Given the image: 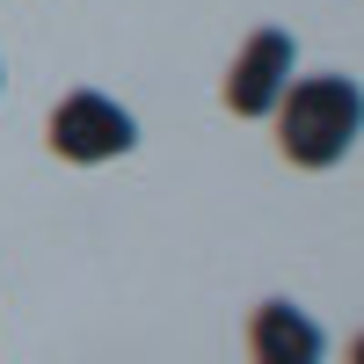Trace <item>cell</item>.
Returning <instances> with one entry per match:
<instances>
[{
	"label": "cell",
	"mask_w": 364,
	"mask_h": 364,
	"mask_svg": "<svg viewBox=\"0 0 364 364\" xmlns=\"http://www.w3.org/2000/svg\"><path fill=\"white\" fill-rule=\"evenodd\" d=\"M350 364H364V336H357V343H350Z\"/></svg>",
	"instance_id": "5b68a950"
},
{
	"label": "cell",
	"mask_w": 364,
	"mask_h": 364,
	"mask_svg": "<svg viewBox=\"0 0 364 364\" xmlns=\"http://www.w3.org/2000/svg\"><path fill=\"white\" fill-rule=\"evenodd\" d=\"M291 73H299V44H291V29H277V22H262L248 44L233 51V66H226V109L233 117H269L277 109V95L291 87Z\"/></svg>",
	"instance_id": "3957f363"
},
{
	"label": "cell",
	"mask_w": 364,
	"mask_h": 364,
	"mask_svg": "<svg viewBox=\"0 0 364 364\" xmlns=\"http://www.w3.org/2000/svg\"><path fill=\"white\" fill-rule=\"evenodd\" d=\"M269 124H277V154L291 168H336L364 139V87L350 73H291Z\"/></svg>",
	"instance_id": "6da1fadb"
},
{
	"label": "cell",
	"mask_w": 364,
	"mask_h": 364,
	"mask_svg": "<svg viewBox=\"0 0 364 364\" xmlns=\"http://www.w3.org/2000/svg\"><path fill=\"white\" fill-rule=\"evenodd\" d=\"M321 357H328V336L306 306L262 299L248 314V364H321Z\"/></svg>",
	"instance_id": "277c9868"
},
{
	"label": "cell",
	"mask_w": 364,
	"mask_h": 364,
	"mask_svg": "<svg viewBox=\"0 0 364 364\" xmlns=\"http://www.w3.org/2000/svg\"><path fill=\"white\" fill-rule=\"evenodd\" d=\"M44 139H51L58 161L102 168V161H124L132 146H139V124H132V109L117 102V95H102V87H73V95H58Z\"/></svg>",
	"instance_id": "7a4b0ae2"
}]
</instances>
